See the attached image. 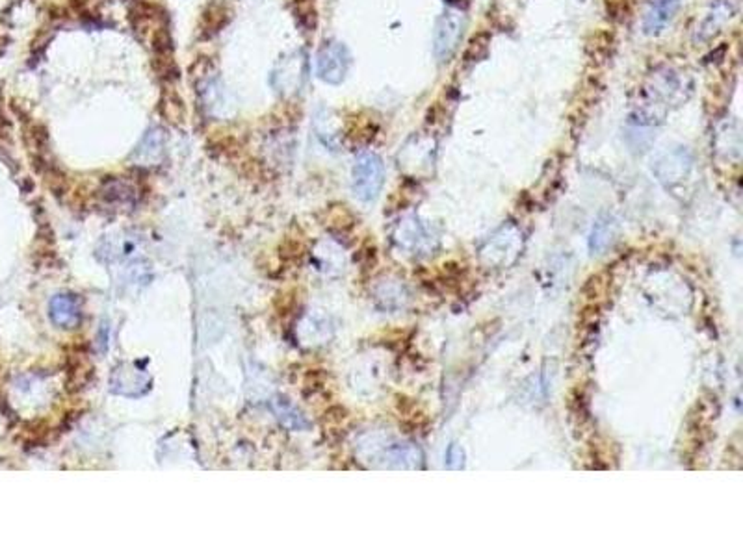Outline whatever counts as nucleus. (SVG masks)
<instances>
[{
    "label": "nucleus",
    "mask_w": 743,
    "mask_h": 556,
    "mask_svg": "<svg viewBox=\"0 0 743 556\" xmlns=\"http://www.w3.org/2000/svg\"><path fill=\"white\" fill-rule=\"evenodd\" d=\"M385 184V165L376 153H363L352 169V188L359 200H376Z\"/></svg>",
    "instance_id": "f257e3e1"
},
{
    "label": "nucleus",
    "mask_w": 743,
    "mask_h": 556,
    "mask_svg": "<svg viewBox=\"0 0 743 556\" xmlns=\"http://www.w3.org/2000/svg\"><path fill=\"white\" fill-rule=\"evenodd\" d=\"M465 15L463 12L448 8L443 12V15L437 19L435 24V34H434V52L435 57L444 64L453 56V52L460 47V41L465 32Z\"/></svg>",
    "instance_id": "f03ea898"
},
{
    "label": "nucleus",
    "mask_w": 743,
    "mask_h": 556,
    "mask_svg": "<svg viewBox=\"0 0 743 556\" xmlns=\"http://www.w3.org/2000/svg\"><path fill=\"white\" fill-rule=\"evenodd\" d=\"M350 67L352 54L340 41H326L317 54V75L326 84H342L346 80Z\"/></svg>",
    "instance_id": "7ed1b4c3"
},
{
    "label": "nucleus",
    "mask_w": 743,
    "mask_h": 556,
    "mask_svg": "<svg viewBox=\"0 0 743 556\" xmlns=\"http://www.w3.org/2000/svg\"><path fill=\"white\" fill-rule=\"evenodd\" d=\"M110 384L112 392L127 397H138L148 392L151 384V376L144 369H138L134 364H121L112 373Z\"/></svg>",
    "instance_id": "20e7f679"
},
{
    "label": "nucleus",
    "mask_w": 743,
    "mask_h": 556,
    "mask_svg": "<svg viewBox=\"0 0 743 556\" xmlns=\"http://www.w3.org/2000/svg\"><path fill=\"white\" fill-rule=\"evenodd\" d=\"M682 0H649L643 15V32L647 36H658L673 22Z\"/></svg>",
    "instance_id": "39448f33"
},
{
    "label": "nucleus",
    "mask_w": 743,
    "mask_h": 556,
    "mask_svg": "<svg viewBox=\"0 0 743 556\" xmlns=\"http://www.w3.org/2000/svg\"><path fill=\"white\" fill-rule=\"evenodd\" d=\"M49 315L52 323L58 329H76L82 321V306L78 297L71 294L54 296L49 303Z\"/></svg>",
    "instance_id": "423d86ee"
},
{
    "label": "nucleus",
    "mask_w": 743,
    "mask_h": 556,
    "mask_svg": "<svg viewBox=\"0 0 743 556\" xmlns=\"http://www.w3.org/2000/svg\"><path fill=\"white\" fill-rule=\"evenodd\" d=\"M270 406H272V412L275 414V418L281 421L282 427H287L291 430H305L310 427V423L307 421L301 410L296 404H292L287 397L275 395L270 401Z\"/></svg>",
    "instance_id": "0eeeda50"
},
{
    "label": "nucleus",
    "mask_w": 743,
    "mask_h": 556,
    "mask_svg": "<svg viewBox=\"0 0 743 556\" xmlns=\"http://www.w3.org/2000/svg\"><path fill=\"white\" fill-rule=\"evenodd\" d=\"M162 153H164V132L160 128H151L138 145V149L134 151L132 158L138 160L141 165L144 163L149 165L160 160Z\"/></svg>",
    "instance_id": "6e6552de"
},
{
    "label": "nucleus",
    "mask_w": 743,
    "mask_h": 556,
    "mask_svg": "<svg viewBox=\"0 0 743 556\" xmlns=\"http://www.w3.org/2000/svg\"><path fill=\"white\" fill-rule=\"evenodd\" d=\"M227 21H228V12H227V8H225L223 4H210V6H207V10H205V13H203V17H201V24H203L205 32H207L209 36L218 34V32L221 31V28L227 24Z\"/></svg>",
    "instance_id": "1a4fd4ad"
},
{
    "label": "nucleus",
    "mask_w": 743,
    "mask_h": 556,
    "mask_svg": "<svg viewBox=\"0 0 743 556\" xmlns=\"http://www.w3.org/2000/svg\"><path fill=\"white\" fill-rule=\"evenodd\" d=\"M160 110H162V113L167 117L169 121H175V123H181L183 115H184L183 101L179 99V95H177L175 92H169V93H164V95H162V99H160Z\"/></svg>",
    "instance_id": "9d476101"
},
{
    "label": "nucleus",
    "mask_w": 743,
    "mask_h": 556,
    "mask_svg": "<svg viewBox=\"0 0 743 556\" xmlns=\"http://www.w3.org/2000/svg\"><path fill=\"white\" fill-rule=\"evenodd\" d=\"M463 458H465V453H463V449L457 446V444H452L450 447H448V451H446V463H448V467H452V470H460V467H463Z\"/></svg>",
    "instance_id": "9b49d317"
}]
</instances>
